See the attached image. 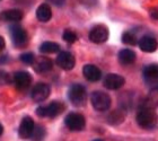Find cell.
Here are the masks:
<instances>
[{
  "label": "cell",
  "instance_id": "cell-9",
  "mask_svg": "<svg viewBox=\"0 0 158 141\" xmlns=\"http://www.w3.org/2000/svg\"><path fill=\"white\" fill-rule=\"evenodd\" d=\"M56 64L63 70H71L76 64V60L70 52L63 51V52H60L56 56Z\"/></svg>",
  "mask_w": 158,
  "mask_h": 141
},
{
  "label": "cell",
  "instance_id": "cell-23",
  "mask_svg": "<svg viewBox=\"0 0 158 141\" xmlns=\"http://www.w3.org/2000/svg\"><path fill=\"white\" fill-rule=\"evenodd\" d=\"M122 42L124 43V44H128V45H135L138 43L135 36L132 33H130V32H127V33L122 35Z\"/></svg>",
  "mask_w": 158,
  "mask_h": 141
},
{
  "label": "cell",
  "instance_id": "cell-6",
  "mask_svg": "<svg viewBox=\"0 0 158 141\" xmlns=\"http://www.w3.org/2000/svg\"><path fill=\"white\" fill-rule=\"evenodd\" d=\"M109 39V30L105 25H96L89 32V39L93 43H104Z\"/></svg>",
  "mask_w": 158,
  "mask_h": 141
},
{
  "label": "cell",
  "instance_id": "cell-19",
  "mask_svg": "<svg viewBox=\"0 0 158 141\" xmlns=\"http://www.w3.org/2000/svg\"><path fill=\"white\" fill-rule=\"evenodd\" d=\"M53 62L52 60L49 59V58H40L36 61L35 66H34V69L36 70L37 72H48L52 69Z\"/></svg>",
  "mask_w": 158,
  "mask_h": 141
},
{
  "label": "cell",
  "instance_id": "cell-14",
  "mask_svg": "<svg viewBox=\"0 0 158 141\" xmlns=\"http://www.w3.org/2000/svg\"><path fill=\"white\" fill-rule=\"evenodd\" d=\"M139 48L141 49L143 52H155L158 48V42L157 39L152 36H142L141 39H139L138 42Z\"/></svg>",
  "mask_w": 158,
  "mask_h": 141
},
{
  "label": "cell",
  "instance_id": "cell-20",
  "mask_svg": "<svg viewBox=\"0 0 158 141\" xmlns=\"http://www.w3.org/2000/svg\"><path fill=\"white\" fill-rule=\"evenodd\" d=\"M158 105V88H152L143 103V107L155 108Z\"/></svg>",
  "mask_w": 158,
  "mask_h": 141
},
{
  "label": "cell",
  "instance_id": "cell-24",
  "mask_svg": "<svg viewBox=\"0 0 158 141\" xmlns=\"http://www.w3.org/2000/svg\"><path fill=\"white\" fill-rule=\"evenodd\" d=\"M62 39L66 41L67 43H75L77 41V34L73 31L67 30L64 31V33L62 35Z\"/></svg>",
  "mask_w": 158,
  "mask_h": 141
},
{
  "label": "cell",
  "instance_id": "cell-12",
  "mask_svg": "<svg viewBox=\"0 0 158 141\" xmlns=\"http://www.w3.org/2000/svg\"><path fill=\"white\" fill-rule=\"evenodd\" d=\"M34 128H35V123H34L33 118H31V116H25V118L22 120V122H20L19 130H18L20 138H23V139L31 138V135L33 133Z\"/></svg>",
  "mask_w": 158,
  "mask_h": 141
},
{
  "label": "cell",
  "instance_id": "cell-18",
  "mask_svg": "<svg viewBox=\"0 0 158 141\" xmlns=\"http://www.w3.org/2000/svg\"><path fill=\"white\" fill-rule=\"evenodd\" d=\"M135 60V53L132 50L124 49V50H121L118 52V61H120V63L124 64V66H128V64L133 63Z\"/></svg>",
  "mask_w": 158,
  "mask_h": 141
},
{
  "label": "cell",
  "instance_id": "cell-11",
  "mask_svg": "<svg viewBox=\"0 0 158 141\" xmlns=\"http://www.w3.org/2000/svg\"><path fill=\"white\" fill-rule=\"evenodd\" d=\"M124 78L116 73H109L104 79V86L105 88L111 89V90H116L120 89L124 85Z\"/></svg>",
  "mask_w": 158,
  "mask_h": 141
},
{
  "label": "cell",
  "instance_id": "cell-5",
  "mask_svg": "<svg viewBox=\"0 0 158 141\" xmlns=\"http://www.w3.org/2000/svg\"><path fill=\"white\" fill-rule=\"evenodd\" d=\"M64 123H66L67 128L71 130V131H81L85 129L86 121L85 118L79 113H69L64 118Z\"/></svg>",
  "mask_w": 158,
  "mask_h": 141
},
{
  "label": "cell",
  "instance_id": "cell-13",
  "mask_svg": "<svg viewBox=\"0 0 158 141\" xmlns=\"http://www.w3.org/2000/svg\"><path fill=\"white\" fill-rule=\"evenodd\" d=\"M14 82L18 89H26L32 84V76L26 71H17L14 75Z\"/></svg>",
  "mask_w": 158,
  "mask_h": 141
},
{
  "label": "cell",
  "instance_id": "cell-3",
  "mask_svg": "<svg viewBox=\"0 0 158 141\" xmlns=\"http://www.w3.org/2000/svg\"><path fill=\"white\" fill-rule=\"evenodd\" d=\"M90 102H92L93 107L95 108L96 111L105 112L111 106V97L109 96V94L97 90L90 95Z\"/></svg>",
  "mask_w": 158,
  "mask_h": 141
},
{
  "label": "cell",
  "instance_id": "cell-4",
  "mask_svg": "<svg viewBox=\"0 0 158 141\" xmlns=\"http://www.w3.org/2000/svg\"><path fill=\"white\" fill-rule=\"evenodd\" d=\"M64 111V104L61 102H52L46 106H40L36 114L42 118H56Z\"/></svg>",
  "mask_w": 158,
  "mask_h": 141
},
{
  "label": "cell",
  "instance_id": "cell-1",
  "mask_svg": "<svg viewBox=\"0 0 158 141\" xmlns=\"http://www.w3.org/2000/svg\"><path fill=\"white\" fill-rule=\"evenodd\" d=\"M137 122L142 129L152 130L157 125L158 115L154 108L142 107L137 114Z\"/></svg>",
  "mask_w": 158,
  "mask_h": 141
},
{
  "label": "cell",
  "instance_id": "cell-27",
  "mask_svg": "<svg viewBox=\"0 0 158 141\" xmlns=\"http://www.w3.org/2000/svg\"><path fill=\"white\" fill-rule=\"evenodd\" d=\"M5 46H6V42H5L3 37H1V36H0V52L5 49Z\"/></svg>",
  "mask_w": 158,
  "mask_h": 141
},
{
  "label": "cell",
  "instance_id": "cell-22",
  "mask_svg": "<svg viewBox=\"0 0 158 141\" xmlns=\"http://www.w3.org/2000/svg\"><path fill=\"white\" fill-rule=\"evenodd\" d=\"M44 137H45V130H44V128L41 126V125H36V126L34 128L32 135H31L32 140L33 141H43Z\"/></svg>",
  "mask_w": 158,
  "mask_h": 141
},
{
  "label": "cell",
  "instance_id": "cell-29",
  "mask_svg": "<svg viewBox=\"0 0 158 141\" xmlns=\"http://www.w3.org/2000/svg\"><path fill=\"white\" fill-rule=\"evenodd\" d=\"M2 132H3V126L1 124H0V135H2Z\"/></svg>",
  "mask_w": 158,
  "mask_h": 141
},
{
  "label": "cell",
  "instance_id": "cell-16",
  "mask_svg": "<svg viewBox=\"0 0 158 141\" xmlns=\"http://www.w3.org/2000/svg\"><path fill=\"white\" fill-rule=\"evenodd\" d=\"M23 18V13L18 9H9L5 10L0 14V19L5 20V22H11V23H16L19 22Z\"/></svg>",
  "mask_w": 158,
  "mask_h": 141
},
{
  "label": "cell",
  "instance_id": "cell-7",
  "mask_svg": "<svg viewBox=\"0 0 158 141\" xmlns=\"http://www.w3.org/2000/svg\"><path fill=\"white\" fill-rule=\"evenodd\" d=\"M146 84L152 88H158V64H149L143 69Z\"/></svg>",
  "mask_w": 158,
  "mask_h": 141
},
{
  "label": "cell",
  "instance_id": "cell-26",
  "mask_svg": "<svg viewBox=\"0 0 158 141\" xmlns=\"http://www.w3.org/2000/svg\"><path fill=\"white\" fill-rule=\"evenodd\" d=\"M10 82V77L6 71H0V86L8 85Z\"/></svg>",
  "mask_w": 158,
  "mask_h": 141
},
{
  "label": "cell",
  "instance_id": "cell-21",
  "mask_svg": "<svg viewBox=\"0 0 158 141\" xmlns=\"http://www.w3.org/2000/svg\"><path fill=\"white\" fill-rule=\"evenodd\" d=\"M60 46L58 43L54 42H44L40 46V52L48 54V53H56L59 52Z\"/></svg>",
  "mask_w": 158,
  "mask_h": 141
},
{
  "label": "cell",
  "instance_id": "cell-2",
  "mask_svg": "<svg viewBox=\"0 0 158 141\" xmlns=\"http://www.w3.org/2000/svg\"><path fill=\"white\" fill-rule=\"evenodd\" d=\"M68 97L73 105L77 106V107L84 106L86 104V99H87L86 88L80 84H75L69 88Z\"/></svg>",
  "mask_w": 158,
  "mask_h": 141
},
{
  "label": "cell",
  "instance_id": "cell-25",
  "mask_svg": "<svg viewBox=\"0 0 158 141\" xmlns=\"http://www.w3.org/2000/svg\"><path fill=\"white\" fill-rule=\"evenodd\" d=\"M20 61L24 62L25 64H28L31 66L32 63H34L35 61V56L32 52H27V53H23L22 56H20Z\"/></svg>",
  "mask_w": 158,
  "mask_h": 141
},
{
  "label": "cell",
  "instance_id": "cell-8",
  "mask_svg": "<svg viewBox=\"0 0 158 141\" xmlns=\"http://www.w3.org/2000/svg\"><path fill=\"white\" fill-rule=\"evenodd\" d=\"M10 35L13 43L16 46L20 48L24 46L27 42V33L23 27L18 26V25H11L10 26Z\"/></svg>",
  "mask_w": 158,
  "mask_h": 141
},
{
  "label": "cell",
  "instance_id": "cell-10",
  "mask_svg": "<svg viewBox=\"0 0 158 141\" xmlns=\"http://www.w3.org/2000/svg\"><path fill=\"white\" fill-rule=\"evenodd\" d=\"M50 93H51L50 86L41 82V84H37L32 90V98L35 102H43L50 96Z\"/></svg>",
  "mask_w": 158,
  "mask_h": 141
},
{
  "label": "cell",
  "instance_id": "cell-28",
  "mask_svg": "<svg viewBox=\"0 0 158 141\" xmlns=\"http://www.w3.org/2000/svg\"><path fill=\"white\" fill-rule=\"evenodd\" d=\"M16 2H19V3H25L27 2V0H15Z\"/></svg>",
  "mask_w": 158,
  "mask_h": 141
},
{
  "label": "cell",
  "instance_id": "cell-15",
  "mask_svg": "<svg viewBox=\"0 0 158 141\" xmlns=\"http://www.w3.org/2000/svg\"><path fill=\"white\" fill-rule=\"evenodd\" d=\"M82 73H84V77H85L87 80L89 81H98L101 77H102V72L101 70L97 68L94 64H86L84 68H82Z\"/></svg>",
  "mask_w": 158,
  "mask_h": 141
},
{
  "label": "cell",
  "instance_id": "cell-17",
  "mask_svg": "<svg viewBox=\"0 0 158 141\" xmlns=\"http://www.w3.org/2000/svg\"><path fill=\"white\" fill-rule=\"evenodd\" d=\"M52 17V10H51V7L48 5V3H42L37 7L36 9V18L42 22V23H45V22H49Z\"/></svg>",
  "mask_w": 158,
  "mask_h": 141
},
{
  "label": "cell",
  "instance_id": "cell-30",
  "mask_svg": "<svg viewBox=\"0 0 158 141\" xmlns=\"http://www.w3.org/2000/svg\"><path fill=\"white\" fill-rule=\"evenodd\" d=\"M94 141H103L102 139H96V140H94Z\"/></svg>",
  "mask_w": 158,
  "mask_h": 141
}]
</instances>
